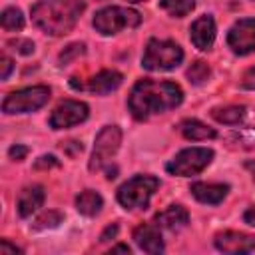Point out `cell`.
I'll return each mask as SVG.
<instances>
[{"mask_svg": "<svg viewBox=\"0 0 255 255\" xmlns=\"http://www.w3.org/2000/svg\"><path fill=\"white\" fill-rule=\"evenodd\" d=\"M227 44L237 56L255 52V18H243L235 22L227 34Z\"/></svg>", "mask_w": 255, "mask_h": 255, "instance_id": "cell-9", "label": "cell"}, {"mask_svg": "<svg viewBox=\"0 0 255 255\" xmlns=\"http://www.w3.org/2000/svg\"><path fill=\"white\" fill-rule=\"evenodd\" d=\"M215 247L223 253H251L255 251V237L239 231H223L213 239Z\"/></svg>", "mask_w": 255, "mask_h": 255, "instance_id": "cell-11", "label": "cell"}, {"mask_svg": "<svg viewBox=\"0 0 255 255\" xmlns=\"http://www.w3.org/2000/svg\"><path fill=\"white\" fill-rule=\"evenodd\" d=\"M183 102V92L173 82L139 80L128 98V108L135 120H147L153 114H163Z\"/></svg>", "mask_w": 255, "mask_h": 255, "instance_id": "cell-1", "label": "cell"}, {"mask_svg": "<svg viewBox=\"0 0 255 255\" xmlns=\"http://www.w3.org/2000/svg\"><path fill=\"white\" fill-rule=\"evenodd\" d=\"M58 165H60V161L54 155H42L36 159L34 169H48V167H58Z\"/></svg>", "mask_w": 255, "mask_h": 255, "instance_id": "cell-28", "label": "cell"}, {"mask_svg": "<svg viewBox=\"0 0 255 255\" xmlns=\"http://www.w3.org/2000/svg\"><path fill=\"white\" fill-rule=\"evenodd\" d=\"M88 118V106L84 102L78 100H66L60 106H56V110L50 116V128L54 129H64V128H72L76 124H82Z\"/></svg>", "mask_w": 255, "mask_h": 255, "instance_id": "cell-10", "label": "cell"}, {"mask_svg": "<svg viewBox=\"0 0 255 255\" xmlns=\"http://www.w3.org/2000/svg\"><path fill=\"white\" fill-rule=\"evenodd\" d=\"M86 52V46L84 44H80V42H76V44H70L62 54H60V64L62 66H66L72 58H76V56H82Z\"/></svg>", "mask_w": 255, "mask_h": 255, "instance_id": "cell-26", "label": "cell"}, {"mask_svg": "<svg viewBox=\"0 0 255 255\" xmlns=\"http://www.w3.org/2000/svg\"><path fill=\"white\" fill-rule=\"evenodd\" d=\"M50 100V88L48 86H32L18 92H12L2 102L4 114H28L36 112L42 106H46Z\"/></svg>", "mask_w": 255, "mask_h": 255, "instance_id": "cell-7", "label": "cell"}, {"mask_svg": "<svg viewBox=\"0 0 255 255\" xmlns=\"http://www.w3.org/2000/svg\"><path fill=\"white\" fill-rule=\"evenodd\" d=\"M189 221V213L185 207L181 205H169L167 209H163L161 213L155 215V225L169 229V231H179L187 225Z\"/></svg>", "mask_w": 255, "mask_h": 255, "instance_id": "cell-17", "label": "cell"}, {"mask_svg": "<svg viewBox=\"0 0 255 255\" xmlns=\"http://www.w3.org/2000/svg\"><path fill=\"white\" fill-rule=\"evenodd\" d=\"M183 60V50L179 44L171 40H157L151 38L143 50L141 56V66L149 72H161V70H173L181 64Z\"/></svg>", "mask_w": 255, "mask_h": 255, "instance_id": "cell-3", "label": "cell"}, {"mask_svg": "<svg viewBox=\"0 0 255 255\" xmlns=\"http://www.w3.org/2000/svg\"><path fill=\"white\" fill-rule=\"evenodd\" d=\"M62 219H64V215L60 213V211H56V209H50V211H44L36 221H34V229L36 231H42V229H54V227H58L60 223H62Z\"/></svg>", "mask_w": 255, "mask_h": 255, "instance_id": "cell-23", "label": "cell"}, {"mask_svg": "<svg viewBox=\"0 0 255 255\" xmlns=\"http://www.w3.org/2000/svg\"><path fill=\"white\" fill-rule=\"evenodd\" d=\"M0 24L4 30H10V32H18L24 28V16L18 8H6L0 16Z\"/></svg>", "mask_w": 255, "mask_h": 255, "instance_id": "cell-22", "label": "cell"}, {"mask_svg": "<svg viewBox=\"0 0 255 255\" xmlns=\"http://www.w3.org/2000/svg\"><path fill=\"white\" fill-rule=\"evenodd\" d=\"M128 2H143V0H128Z\"/></svg>", "mask_w": 255, "mask_h": 255, "instance_id": "cell-38", "label": "cell"}, {"mask_svg": "<svg viewBox=\"0 0 255 255\" xmlns=\"http://www.w3.org/2000/svg\"><path fill=\"white\" fill-rule=\"evenodd\" d=\"M84 10L82 0H40L32 6V22L52 36L68 34Z\"/></svg>", "mask_w": 255, "mask_h": 255, "instance_id": "cell-2", "label": "cell"}, {"mask_svg": "<svg viewBox=\"0 0 255 255\" xmlns=\"http://www.w3.org/2000/svg\"><path fill=\"white\" fill-rule=\"evenodd\" d=\"M16 255V253H22V249L20 247H16V245H12L8 239H2L0 241V255Z\"/></svg>", "mask_w": 255, "mask_h": 255, "instance_id": "cell-33", "label": "cell"}, {"mask_svg": "<svg viewBox=\"0 0 255 255\" xmlns=\"http://www.w3.org/2000/svg\"><path fill=\"white\" fill-rule=\"evenodd\" d=\"M122 143V129L118 126H104L102 131L96 135L94 141V153L90 159V169L98 171L102 169L112 155H116V151L120 149Z\"/></svg>", "mask_w": 255, "mask_h": 255, "instance_id": "cell-8", "label": "cell"}, {"mask_svg": "<svg viewBox=\"0 0 255 255\" xmlns=\"http://www.w3.org/2000/svg\"><path fill=\"white\" fill-rule=\"evenodd\" d=\"M139 22H141L139 12L129 10V8H122V6L102 8L94 16V28L104 36L118 34L124 28H135V26H139Z\"/></svg>", "mask_w": 255, "mask_h": 255, "instance_id": "cell-5", "label": "cell"}, {"mask_svg": "<svg viewBox=\"0 0 255 255\" xmlns=\"http://www.w3.org/2000/svg\"><path fill=\"white\" fill-rule=\"evenodd\" d=\"M133 241L135 245L145 251V253H161L163 251V239L159 235V227L157 225H149V223H141L133 229Z\"/></svg>", "mask_w": 255, "mask_h": 255, "instance_id": "cell-13", "label": "cell"}, {"mask_svg": "<svg viewBox=\"0 0 255 255\" xmlns=\"http://www.w3.org/2000/svg\"><path fill=\"white\" fill-rule=\"evenodd\" d=\"M159 6L175 18H183L195 8V0H159Z\"/></svg>", "mask_w": 255, "mask_h": 255, "instance_id": "cell-21", "label": "cell"}, {"mask_svg": "<svg viewBox=\"0 0 255 255\" xmlns=\"http://www.w3.org/2000/svg\"><path fill=\"white\" fill-rule=\"evenodd\" d=\"M159 187V179L153 175H133L118 189V201L126 209H145L149 197Z\"/></svg>", "mask_w": 255, "mask_h": 255, "instance_id": "cell-4", "label": "cell"}, {"mask_svg": "<svg viewBox=\"0 0 255 255\" xmlns=\"http://www.w3.org/2000/svg\"><path fill=\"white\" fill-rule=\"evenodd\" d=\"M26 153H28V147L26 145H12L10 149H8V155L12 157V159H16V161H20V159H24L26 157Z\"/></svg>", "mask_w": 255, "mask_h": 255, "instance_id": "cell-31", "label": "cell"}, {"mask_svg": "<svg viewBox=\"0 0 255 255\" xmlns=\"http://www.w3.org/2000/svg\"><path fill=\"white\" fill-rule=\"evenodd\" d=\"M191 42L197 50L207 52L215 42V22L211 16H199L189 28Z\"/></svg>", "mask_w": 255, "mask_h": 255, "instance_id": "cell-12", "label": "cell"}, {"mask_svg": "<svg viewBox=\"0 0 255 255\" xmlns=\"http://www.w3.org/2000/svg\"><path fill=\"white\" fill-rule=\"evenodd\" d=\"M241 86H243L245 90H255V66H251V68L243 74V78H241Z\"/></svg>", "mask_w": 255, "mask_h": 255, "instance_id": "cell-29", "label": "cell"}, {"mask_svg": "<svg viewBox=\"0 0 255 255\" xmlns=\"http://www.w3.org/2000/svg\"><path fill=\"white\" fill-rule=\"evenodd\" d=\"M0 66H2V72H0V78L2 80H6L8 76H10V72H12V68H14V64H12V60L6 56V54H2V58H0Z\"/></svg>", "mask_w": 255, "mask_h": 255, "instance_id": "cell-32", "label": "cell"}, {"mask_svg": "<svg viewBox=\"0 0 255 255\" xmlns=\"http://www.w3.org/2000/svg\"><path fill=\"white\" fill-rule=\"evenodd\" d=\"M209 74H211V70H209V66L203 62V60H197V62H193L189 68H187V78H189V82L191 84H203L207 78H209Z\"/></svg>", "mask_w": 255, "mask_h": 255, "instance_id": "cell-24", "label": "cell"}, {"mask_svg": "<svg viewBox=\"0 0 255 255\" xmlns=\"http://www.w3.org/2000/svg\"><path fill=\"white\" fill-rule=\"evenodd\" d=\"M102 205H104V199L98 191H92V189H86L82 191L78 197H76V209L86 215V217H94L102 211Z\"/></svg>", "mask_w": 255, "mask_h": 255, "instance_id": "cell-18", "label": "cell"}, {"mask_svg": "<svg viewBox=\"0 0 255 255\" xmlns=\"http://www.w3.org/2000/svg\"><path fill=\"white\" fill-rule=\"evenodd\" d=\"M122 82H124V76H122L120 72H116V70H102V72L96 74L92 80H88V86H86V88H88L92 94L104 96V94H110V92L118 90V88L122 86Z\"/></svg>", "mask_w": 255, "mask_h": 255, "instance_id": "cell-16", "label": "cell"}, {"mask_svg": "<svg viewBox=\"0 0 255 255\" xmlns=\"http://www.w3.org/2000/svg\"><path fill=\"white\" fill-rule=\"evenodd\" d=\"M44 187L42 185H28L22 189L18 197V215L20 217H30L34 211H38L44 203Z\"/></svg>", "mask_w": 255, "mask_h": 255, "instance_id": "cell-15", "label": "cell"}, {"mask_svg": "<svg viewBox=\"0 0 255 255\" xmlns=\"http://www.w3.org/2000/svg\"><path fill=\"white\" fill-rule=\"evenodd\" d=\"M62 149H64L70 157H74V155H78V153L84 149V145H82L80 141H76V139H70V141H66V143L62 145Z\"/></svg>", "mask_w": 255, "mask_h": 255, "instance_id": "cell-30", "label": "cell"}, {"mask_svg": "<svg viewBox=\"0 0 255 255\" xmlns=\"http://www.w3.org/2000/svg\"><path fill=\"white\" fill-rule=\"evenodd\" d=\"M179 129H181L183 137H185V139H191V141L211 139V137H215V135H217L213 128L205 126V124H203V122H199V120H185V122H181Z\"/></svg>", "mask_w": 255, "mask_h": 255, "instance_id": "cell-19", "label": "cell"}, {"mask_svg": "<svg viewBox=\"0 0 255 255\" xmlns=\"http://www.w3.org/2000/svg\"><path fill=\"white\" fill-rule=\"evenodd\" d=\"M213 159V151L207 147H187L181 149L173 159L167 161L165 169L171 175H179V177H189V175H197L201 173Z\"/></svg>", "mask_w": 255, "mask_h": 255, "instance_id": "cell-6", "label": "cell"}, {"mask_svg": "<svg viewBox=\"0 0 255 255\" xmlns=\"http://www.w3.org/2000/svg\"><path fill=\"white\" fill-rule=\"evenodd\" d=\"M110 253H129V247L128 245H116L110 249Z\"/></svg>", "mask_w": 255, "mask_h": 255, "instance_id": "cell-36", "label": "cell"}, {"mask_svg": "<svg viewBox=\"0 0 255 255\" xmlns=\"http://www.w3.org/2000/svg\"><path fill=\"white\" fill-rule=\"evenodd\" d=\"M229 139L241 143L243 147H255V128H239L229 133Z\"/></svg>", "mask_w": 255, "mask_h": 255, "instance_id": "cell-25", "label": "cell"}, {"mask_svg": "<svg viewBox=\"0 0 255 255\" xmlns=\"http://www.w3.org/2000/svg\"><path fill=\"white\" fill-rule=\"evenodd\" d=\"M116 171H118V169H116V167H112V169H110V167H108V169H106V173H108V175H106V177H108V179H114V177H116Z\"/></svg>", "mask_w": 255, "mask_h": 255, "instance_id": "cell-37", "label": "cell"}, {"mask_svg": "<svg viewBox=\"0 0 255 255\" xmlns=\"http://www.w3.org/2000/svg\"><path fill=\"white\" fill-rule=\"evenodd\" d=\"M243 221H245L247 225H253V227H255V205H253V207H249V209L245 211Z\"/></svg>", "mask_w": 255, "mask_h": 255, "instance_id": "cell-35", "label": "cell"}, {"mask_svg": "<svg viewBox=\"0 0 255 255\" xmlns=\"http://www.w3.org/2000/svg\"><path fill=\"white\" fill-rule=\"evenodd\" d=\"M189 191H191V195L197 201L207 203V205H217V203H221L225 199V195L229 191V185H225V183H201V181H197V183H191Z\"/></svg>", "mask_w": 255, "mask_h": 255, "instance_id": "cell-14", "label": "cell"}, {"mask_svg": "<svg viewBox=\"0 0 255 255\" xmlns=\"http://www.w3.org/2000/svg\"><path fill=\"white\" fill-rule=\"evenodd\" d=\"M8 46H10L12 50H16L18 54H22V56H30V54H34V42L24 40V38L10 40V42H8Z\"/></svg>", "mask_w": 255, "mask_h": 255, "instance_id": "cell-27", "label": "cell"}, {"mask_svg": "<svg viewBox=\"0 0 255 255\" xmlns=\"http://www.w3.org/2000/svg\"><path fill=\"white\" fill-rule=\"evenodd\" d=\"M116 233H118V225H116V223H112V225H108V227H106V231L100 235V241H102V243H104V241H110L112 237H116Z\"/></svg>", "mask_w": 255, "mask_h": 255, "instance_id": "cell-34", "label": "cell"}, {"mask_svg": "<svg viewBox=\"0 0 255 255\" xmlns=\"http://www.w3.org/2000/svg\"><path fill=\"white\" fill-rule=\"evenodd\" d=\"M211 116L215 122L219 124H227V126H235L243 120L245 116V106H223V108H213Z\"/></svg>", "mask_w": 255, "mask_h": 255, "instance_id": "cell-20", "label": "cell"}]
</instances>
